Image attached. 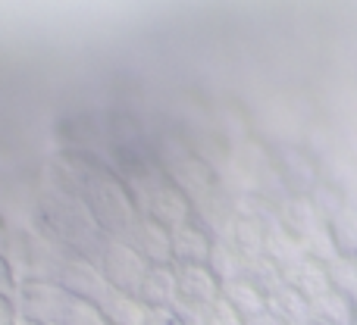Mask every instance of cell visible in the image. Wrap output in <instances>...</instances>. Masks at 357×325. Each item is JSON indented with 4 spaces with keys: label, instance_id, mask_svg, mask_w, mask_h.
Returning a JSON list of instances; mask_svg holds the SVG:
<instances>
[{
    "label": "cell",
    "instance_id": "obj_1",
    "mask_svg": "<svg viewBox=\"0 0 357 325\" xmlns=\"http://www.w3.org/2000/svg\"><path fill=\"white\" fill-rule=\"evenodd\" d=\"M41 213L44 232L50 238H56L66 251H73V257H88L100 263V253L107 247V241L100 238L104 228L98 225V219L91 216V209L82 197L69 194V191H56V194L44 197Z\"/></svg>",
    "mask_w": 357,
    "mask_h": 325
},
{
    "label": "cell",
    "instance_id": "obj_2",
    "mask_svg": "<svg viewBox=\"0 0 357 325\" xmlns=\"http://www.w3.org/2000/svg\"><path fill=\"white\" fill-rule=\"evenodd\" d=\"M79 197L88 203L91 216L98 219V225L104 228L110 238L123 241L138 219V207H135V200H132L129 188H126L119 178L107 175V172H88V175L82 178Z\"/></svg>",
    "mask_w": 357,
    "mask_h": 325
},
{
    "label": "cell",
    "instance_id": "obj_3",
    "mask_svg": "<svg viewBox=\"0 0 357 325\" xmlns=\"http://www.w3.org/2000/svg\"><path fill=\"white\" fill-rule=\"evenodd\" d=\"M129 194L138 207V216H148V219L160 222L169 232L191 219V200L173 182H163V178H154V175H148V182H144V175H138L132 178Z\"/></svg>",
    "mask_w": 357,
    "mask_h": 325
},
{
    "label": "cell",
    "instance_id": "obj_4",
    "mask_svg": "<svg viewBox=\"0 0 357 325\" xmlns=\"http://www.w3.org/2000/svg\"><path fill=\"white\" fill-rule=\"evenodd\" d=\"M10 297L16 307V319L22 316L31 325H63V316L73 303L69 291L60 282H38V278L19 282Z\"/></svg>",
    "mask_w": 357,
    "mask_h": 325
},
{
    "label": "cell",
    "instance_id": "obj_5",
    "mask_svg": "<svg viewBox=\"0 0 357 325\" xmlns=\"http://www.w3.org/2000/svg\"><path fill=\"white\" fill-rule=\"evenodd\" d=\"M100 269H104L110 288L138 297L151 263L132 244H126V241H119V238H110L104 247V253H100Z\"/></svg>",
    "mask_w": 357,
    "mask_h": 325
},
{
    "label": "cell",
    "instance_id": "obj_6",
    "mask_svg": "<svg viewBox=\"0 0 357 325\" xmlns=\"http://www.w3.org/2000/svg\"><path fill=\"white\" fill-rule=\"evenodd\" d=\"M270 157H273V166H276V172L289 194H310V191L323 182L320 163H314L310 154H304L295 144H276V150H273Z\"/></svg>",
    "mask_w": 357,
    "mask_h": 325
},
{
    "label": "cell",
    "instance_id": "obj_7",
    "mask_svg": "<svg viewBox=\"0 0 357 325\" xmlns=\"http://www.w3.org/2000/svg\"><path fill=\"white\" fill-rule=\"evenodd\" d=\"M60 285L69 291L73 301H85V303H100L110 294V282H107L100 263L88 257H69L60 272Z\"/></svg>",
    "mask_w": 357,
    "mask_h": 325
},
{
    "label": "cell",
    "instance_id": "obj_8",
    "mask_svg": "<svg viewBox=\"0 0 357 325\" xmlns=\"http://www.w3.org/2000/svg\"><path fill=\"white\" fill-rule=\"evenodd\" d=\"M123 241L135 247L151 266H173V235L160 222L148 219V216H138L135 225L129 228V235Z\"/></svg>",
    "mask_w": 357,
    "mask_h": 325
},
{
    "label": "cell",
    "instance_id": "obj_9",
    "mask_svg": "<svg viewBox=\"0 0 357 325\" xmlns=\"http://www.w3.org/2000/svg\"><path fill=\"white\" fill-rule=\"evenodd\" d=\"M176 266V282H178V297L197 307H210L220 301V288L216 276L207 266H195V263H173Z\"/></svg>",
    "mask_w": 357,
    "mask_h": 325
},
{
    "label": "cell",
    "instance_id": "obj_10",
    "mask_svg": "<svg viewBox=\"0 0 357 325\" xmlns=\"http://www.w3.org/2000/svg\"><path fill=\"white\" fill-rule=\"evenodd\" d=\"M173 263H195V266H207L210 260V247L213 238L204 232L197 222H185V225L173 228Z\"/></svg>",
    "mask_w": 357,
    "mask_h": 325
},
{
    "label": "cell",
    "instance_id": "obj_11",
    "mask_svg": "<svg viewBox=\"0 0 357 325\" xmlns=\"http://www.w3.org/2000/svg\"><path fill=\"white\" fill-rule=\"evenodd\" d=\"M276 216H279V222H282V228H289L298 241H301L304 235L314 232L317 225H323L320 213L314 209V203H310L307 194H289L276 207Z\"/></svg>",
    "mask_w": 357,
    "mask_h": 325
},
{
    "label": "cell",
    "instance_id": "obj_12",
    "mask_svg": "<svg viewBox=\"0 0 357 325\" xmlns=\"http://www.w3.org/2000/svg\"><path fill=\"white\" fill-rule=\"evenodd\" d=\"M282 282L291 285V288L298 291L301 297H307V301H317V297H323L329 291V278H326V266L317 263V260H298L295 266H289V269H282Z\"/></svg>",
    "mask_w": 357,
    "mask_h": 325
},
{
    "label": "cell",
    "instance_id": "obj_13",
    "mask_svg": "<svg viewBox=\"0 0 357 325\" xmlns=\"http://www.w3.org/2000/svg\"><path fill=\"white\" fill-rule=\"evenodd\" d=\"M266 310H270L282 325H307L314 319L310 301L298 294L291 285H279L273 294H266Z\"/></svg>",
    "mask_w": 357,
    "mask_h": 325
},
{
    "label": "cell",
    "instance_id": "obj_14",
    "mask_svg": "<svg viewBox=\"0 0 357 325\" xmlns=\"http://www.w3.org/2000/svg\"><path fill=\"white\" fill-rule=\"evenodd\" d=\"M176 297H178L176 266H151L142 282V291H138V301L144 307H173Z\"/></svg>",
    "mask_w": 357,
    "mask_h": 325
},
{
    "label": "cell",
    "instance_id": "obj_15",
    "mask_svg": "<svg viewBox=\"0 0 357 325\" xmlns=\"http://www.w3.org/2000/svg\"><path fill=\"white\" fill-rule=\"evenodd\" d=\"M264 253L279 266V269H289V266H295L298 260H304L301 241H298L295 235L289 232V228H282V222H279V219L266 225V235H264Z\"/></svg>",
    "mask_w": 357,
    "mask_h": 325
},
{
    "label": "cell",
    "instance_id": "obj_16",
    "mask_svg": "<svg viewBox=\"0 0 357 325\" xmlns=\"http://www.w3.org/2000/svg\"><path fill=\"white\" fill-rule=\"evenodd\" d=\"M98 307L110 325H144V313H148V307L135 294H126V291H116V288H110V294Z\"/></svg>",
    "mask_w": 357,
    "mask_h": 325
},
{
    "label": "cell",
    "instance_id": "obj_17",
    "mask_svg": "<svg viewBox=\"0 0 357 325\" xmlns=\"http://www.w3.org/2000/svg\"><path fill=\"white\" fill-rule=\"evenodd\" d=\"M220 297L241 316V319H251V316H257V313H264V310H266V297L260 294L251 282H245V278L226 282L220 288Z\"/></svg>",
    "mask_w": 357,
    "mask_h": 325
},
{
    "label": "cell",
    "instance_id": "obj_18",
    "mask_svg": "<svg viewBox=\"0 0 357 325\" xmlns=\"http://www.w3.org/2000/svg\"><path fill=\"white\" fill-rule=\"evenodd\" d=\"M310 313L320 325H354V307L351 297L339 294V291L329 288L323 297L310 301Z\"/></svg>",
    "mask_w": 357,
    "mask_h": 325
},
{
    "label": "cell",
    "instance_id": "obj_19",
    "mask_svg": "<svg viewBox=\"0 0 357 325\" xmlns=\"http://www.w3.org/2000/svg\"><path fill=\"white\" fill-rule=\"evenodd\" d=\"M241 278H245V282H251L264 297L273 294L279 285H285V282H282V269H279V266L273 263L266 253H257V257H245V263H241Z\"/></svg>",
    "mask_w": 357,
    "mask_h": 325
},
{
    "label": "cell",
    "instance_id": "obj_20",
    "mask_svg": "<svg viewBox=\"0 0 357 325\" xmlns=\"http://www.w3.org/2000/svg\"><path fill=\"white\" fill-rule=\"evenodd\" d=\"M241 263H245V257H241V253L235 251L229 241H213V247H210V260H207V269L216 276V282L226 285V282L241 278Z\"/></svg>",
    "mask_w": 357,
    "mask_h": 325
},
{
    "label": "cell",
    "instance_id": "obj_21",
    "mask_svg": "<svg viewBox=\"0 0 357 325\" xmlns=\"http://www.w3.org/2000/svg\"><path fill=\"white\" fill-rule=\"evenodd\" d=\"M326 278H329V288L354 301L357 297V257L339 253L333 263H326Z\"/></svg>",
    "mask_w": 357,
    "mask_h": 325
},
{
    "label": "cell",
    "instance_id": "obj_22",
    "mask_svg": "<svg viewBox=\"0 0 357 325\" xmlns=\"http://www.w3.org/2000/svg\"><path fill=\"white\" fill-rule=\"evenodd\" d=\"M301 251L307 260H317V263H333L335 257H339V247H335V238L333 232H329V225L323 222V225H317L310 235H304L301 238Z\"/></svg>",
    "mask_w": 357,
    "mask_h": 325
},
{
    "label": "cell",
    "instance_id": "obj_23",
    "mask_svg": "<svg viewBox=\"0 0 357 325\" xmlns=\"http://www.w3.org/2000/svg\"><path fill=\"white\" fill-rule=\"evenodd\" d=\"M307 197H310V203H314V209H317V213H320V219L326 222V225L335 219V216L342 213V209L348 207V203H345V197H342V191H339V188H333V184H329V182H320L314 191H310Z\"/></svg>",
    "mask_w": 357,
    "mask_h": 325
},
{
    "label": "cell",
    "instance_id": "obj_24",
    "mask_svg": "<svg viewBox=\"0 0 357 325\" xmlns=\"http://www.w3.org/2000/svg\"><path fill=\"white\" fill-rule=\"evenodd\" d=\"M63 325H110L107 316L100 313L98 303H85V301H73L63 316Z\"/></svg>",
    "mask_w": 357,
    "mask_h": 325
},
{
    "label": "cell",
    "instance_id": "obj_25",
    "mask_svg": "<svg viewBox=\"0 0 357 325\" xmlns=\"http://www.w3.org/2000/svg\"><path fill=\"white\" fill-rule=\"evenodd\" d=\"M207 325H245V319H241V316L220 297L216 303L207 307Z\"/></svg>",
    "mask_w": 357,
    "mask_h": 325
},
{
    "label": "cell",
    "instance_id": "obj_26",
    "mask_svg": "<svg viewBox=\"0 0 357 325\" xmlns=\"http://www.w3.org/2000/svg\"><path fill=\"white\" fill-rule=\"evenodd\" d=\"M173 310L178 313L182 325H207V307H197V303H188V301H182V297H176Z\"/></svg>",
    "mask_w": 357,
    "mask_h": 325
},
{
    "label": "cell",
    "instance_id": "obj_27",
    "mask_svg": "<svg viewBox=\"0 0 357 325\" xmlns=\"http://www.w3.org/2000/svg\"><path fill=\"white\" fill-rule=\"evenodd\" d=\"M144 325H182V319H178V313L173 307H148Z\"/></svg>",
    "mask_w": 357,
    "mask_h": 325
},
{
    "label": "cell",
    "instance_id": "obj_28",
    "mask_svg": "<svg viewBox=\"0 0 357 325\" xmlns=\"http://www.w3.org/2000/svg\"><path fill=\"white\" fill-rule=\"evenodd\" d=\"M0 325H16V307L10 294H0Z\"/></svg>",
    "mask_w": 357,
    "mask_h": 325
},
{
    "label": "cell",
    "instance_id": "obj_29",
    "mask_svg": "<svg viewBox=\"0 0 357 325\" xmlns=\"http://www.w3.org/2000/svg\"><path fill=\"white\" fill-rule=\"evenodd\" d=\"M13 288H16V278H13L10 266H6V260L0 257V294H13Z\"/></svg>",
    "mask_w": 357,
    "mask_h": 325
},
{
    "label": "cell",
    "instance_id": "obj_30",
    "mask_svg": "<svg viewBox=\"0 0 357 325\" xmlns=\"http://www.w3.org/2000/svg\"><path fill=\"white\" fill-rule=\"evenodd\" d=\"M245 325H282L276 319V316L270 313V310H264V313H257V316H251V319H245Z\"/></svg>",
    "mask_w": 357,
    "mask_h": 325
},
{
    "label": "cell",
    "instance_id": "obj_31",
    "mask_svg": "<svg viewBox=\"0 0 357 325\" xmlns=\"http://www.w3.org/2000/svg\"><path fill=\"white\" fill-rule=\"evenodd\" d=\"M3 238H6V225H3V219H0V247H3Z\"/></svg>",
    "mask_w": 357,
    "mask_h": 325
},
{
    "label": "cell",
    "instance_id": "obj_32",
    "mask_svg": "<svg viewBox=\"0 0 357 325\" xmlns=\"http://www.w3.org/2000/svg\"><path fill=\"white\" fill-rule=\"evenodd\" d=\"M351 307H354V322H357V297H354V301H351Z\"/></svg>",
    "mask_w": 357,
    "mask_h": 325
},
{
    "label": "cell",
    "instance_id": "obj_33",
    "mask_svg": "<svg viewBox=\"0 0 357 325\" xmlns=\"http://www.w3.org/2000/svg\"><path fill=\"white\" fill-rule=\"evenodd\" d=\"M354 325H357V322H354Z\"/></svg>",
    "mask_w": 357,
    "mask_h": 325
}]
</instances>
